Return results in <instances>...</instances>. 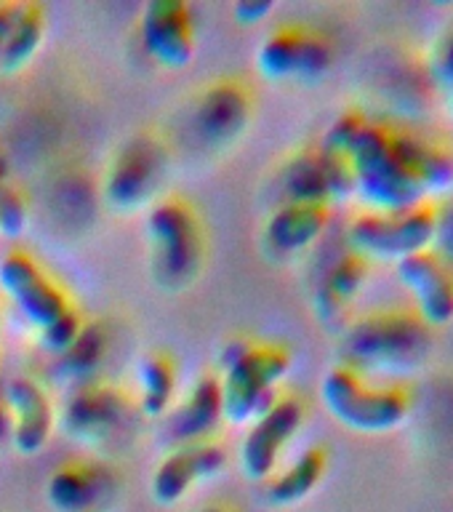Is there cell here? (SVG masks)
<instances>
[{
	"instance_id": "14",
	"label": "cell",
	"mask_w": 453,
	"mask_h": 512,
	"mask_svg": "<svg viewBox=\"0 0 453 512\" xmlns=\"http://www.w3.org/2000/svg\"><path fill=\"white\" fill-rule=\"evenodd\" d=\"M126 416V398L115 387L83 384L72 392L62 411V427L80 443H96L110 435Z\"/></svg>"
},
{
	"instance_id": "27",
	"label": "cell",
	"mask_w": 453,
	"mask_h": 512,
	"mask_svg": "<svg viewBox=\"0 0 453 512\" xmlns=\"http://www.w3.org/2000/svg\"><path fill=\"white\" fill-rule=\"evenodd\" d=\"M430 80L453 118V24L440 32L430 51Z\"/></svg>"
},
{
	"instance_id": "35",
	"label": "cell",
	"mask_w": 453,
	"mask_h": 512,
	"mask_svg": "<svg viewBox=\"0 0 453 512\" xmlns=\"http://www.w3.org/2000/svg\"><path fill=\"white\" fill-rule=\"evenodd\" d=\"M251 347H254V342H248V339H230V342H224V347L219 350V368H222V374L230 371L232 366H238L240 360L251 352Z\"/></svg>"
},
{
	"instance_id": "12",
	"label": "cell",
	"mask_w": 453,
	"mask_h": 512,
	"mask_svg": "<svg viewBox=\"0 0 453 512\" xmlns=\"http://www.w3.org/2000/svg\"><path fill=\"white\" fill-rule=\"evenodd\" d=\"M227 464V451L219 443H187L176 446L171 454L158 464L152 475V496L160 504H176L184 499L192 483L214 478Z\"/></svg>"
},
{
	"instance_id": "33",
	"label": "cell",
	"mask_w": 453,
	"mask_h": 512,
	"mask_svg": "<svg viewBox=\"0 0 453 512\" xmlns=\"http://www.w3.org/2000/svg\"><path fill=\"white\" fill-rule=\"evenodd\" d=\"M432 251L443 256L453 267V200H448L446 206L438 208V227H435V243Z\"/></svg>"
},
{
	"instance_id": "31",
	"label": "cell",
	"mask_w": 453,
	"mask_h": 512,
	"mask_svg": "<svg viewBox=\"0 0 453 512\" xmlns=\"http://www.w3.org/2000/svg\"><path fill=\"white\" fill-rule=\"evenodd\" d=\"M368 123V118L363 115V112L358 110H347L342 112L339 118L328 126L326 136H323V147H328V150L334 152H347L350 150V144L355 142V136L363 131V126Z\"/></svg>"
},
{
	"instance_id": "17",
	"label": "cell",
	"mask_w": 453,
	"mask_h": 512,
	"mask_svg": "<svg viewBox=\"0 0 453 512\" xmlns=\"http://www.w3.org/2000/svg\"><path fill=\"white\" fill-rule=\"evenodd\" d=\"M224 419L222 406V379L219 376H200L192 384L187 398L179 403L171 419H168V435L179 446L187 443H203Z\"/></svg>"
},
{
	"instance_id": "24",
	"label": "cell",
	"mask_w": 453,
	"mask_h": 512,
	"mask_svg": "<svg viewBox=\"0 0 453 512\" xmlns=\"http://www.w3.org/2000/svg\"><path fill=\"white\" fill-rule=\"evenodd\" d=\"M302 27H280L264 40L256 51V67L264 78L283 80L296 78L299 72V56H302Z\"/></svg>"
},
{
	"instance_id": "18",
	"label": "cell",
	"mask_w": 453,
	"mask_h": 512,
	"mask_svg": "<svg viewBox=\"0 0 453 512\" xmlns=\"http://www.w3.org/2000/svg\"><path fill=\"white\" fill-rule=\"evenodd\" d=\"M395 139L400 155L422 184L424 198L453 190V147L403 128H395Z\"/></svg>"
},
{
	"instance_id": "34",
	"label": "cell",
	"mask_w": 453,
	"mask_h": 512,
	"mask_svg": "<svg viewBox=\"0 0 453 512\" xmlns=\"http://www.w3.org/2000/svg\"><path fill=\"white\" fill-rule=\"evenodd\" d=\"M272 8H275L272 0H240V3L232 6V16L240 24H256L262 22L264 16H270Z\"/></svg>"
},
{
	"instance_id": "37",
	"label": "cell",
	"mask_w": 453,
	"mask_h": 512,
	"mask_svg": "<svg viewBox=\"0 0 453 512\" xmlns=\"http://www.w3.org/2000/svg\"><path fill=\"white\" fill-rule=\"evenodd\" d=\"M11 435V416H8L6 398H3V390H0V443Z\"/></svg>"
},
{
	"instance_id": "6",
	"label": "cell",
	"mask_w": 453,
	"mask_h": 512,
	"mask_svg": "<svg viewBox=\"0 0 453 512\" xmlns=\"http://www.w3.org/2000/svg\"><path fill=\"white\" fill-rule=\"evenodd\" d=\"M147 235L155 246V278L179 288L195 278L200 264V230L182 200H160L147 214Z\"/></svg>"
},
{
	"instance_id": "5",
	"label": "cell",
	"mask_w": 453,
	"mask_h": 512,
	"mask_svg": "<svg viewBox=\"0 0 453 512\" xmlns=\"http://www.w3.org/2000/svg\"><path fill=\"white\" fill-rule=\"evenodd\" d=\"M291 368V355L278 344H254L238 366L222 374L224 419L230 424L254 422L280 398L278 384Z\"/></svg>"
},
{
	"instance_id": "22",
	"label": "cell",
	"mask_w": 453,
	"mask_h": 512,
	"mask_svg": "<svg viewBox=\"0 0 453 512\" xmlns=\"http://www.w3.org/2000/svg\"><path fill=\"white\" fill-rule=\"evenodd\" d=\"M48 502L59 512H88L102 496V480L91 467H59L48 478Z\"/></svg>"
},
{
	"instance_id": "21",
	"label": "cell",
	"mask_w": 453,
	"mask_h": 512,
	"mask_svg": "<svg viewBox=\"0 0 453 512\" xmlns=\"http://www.w3.org/2000/svg\"><path fill=\"white\" fill-rule=\"evenodd\" d=\"M280 187H283L286 203H307V206H328L331 203L318 150L296 152L294 158L283 166Z\"/></svg>"
},
{
	"instance_id": "23",
	"label": "cell",
	"mask_w": 453,
	"mask_h": 512,
	"mask_svg": "<svg viewBox=\"0 0 453 512\" xmlns=\"http://www.w3.org/2000/svg\"><path fill=\"white\" fill-rule=\"evenodd\" d=\"M43 32H46L43 11L32 3H24L22 14L8 32L3 51H0V72H16L22 70L24 64H30L43 40Z\"/></svg>"
},
{
	"instance_id": "36",
	"label": "cell",
	"mask_w": 453,
	"mask_h": 512,
	"mask_svg": "<svg viewBox=\"0 0 453 512\" xmlns=\"http://www.w3.org/2000/svg\"><path fill=\"white\" fill-rule=\"evenodd\" d=\"M24 3H0V51H3V43H6L8 32L16 24L19 14H22Z\"/></svg>"
},
{
	"instance_id": "20",
	"label": "cell",
	"mask_w": 453,
	"mask_h": 512,
	"mask_svg": "<svg viewBox=\"0 0 453 512\" xmlns=\"http://www.w3.org/2000/svg\"><path fill=\"white\" fill-rule=\"evenodd\" d=\"M326 467V448H307V451H302V454L296 456L294 462L288 464L286 470L272 478V483L267 486V499H270V504H275V507L299 504L318 488V483L323 480V475H326Z\"/></svg>"
},
{
	"instance_id": "2",
	"label": "cell",
	"mask_w": 453,
	"mask_h": 512,
	"mask_svg": "<svg viewBox=\"0 0 453 512\" xmlns=\"http://www.w3.org/2000/svg\"><path fill=\"white\" fill-rule=\"evenodd\" d=\"M344 155L355 176V195L366 203L368 211L390 214L427 200L422 184L400 155L395 128L387 123L368 120Z\"/></svg>"
},
{
	"instance_id": "11",
	"label": "cell",
	"mask_w": 453,
	"mask_h": 512,
	"mask_svg": "<svg viewBox=\"0 0 453 512\" xmlns=\"http://www.w3.org/2000/svg\"><path fill=\"white\" fill-rule=\"evenodd\" d=\"M142 43L163 67L182 70L195 54L190 8L182 0H152L142 11Z\"/></svg>"
},
{
	"instance_id": "38",
	"label": "cell",
	"mask_w": 453,
	"mask_h": 512,
	"mask_svg": "<svg viewBox=\"0 0 453 512\" xmlns=\"http://www.w3.org/2000/svg\"><path fill=\"white\" fill-rule=\"evenodd\" d=\"M6 174H8L6 158H3V155H0V182H3V179H6Z\"/></svg>"
},
{
	"instance_id": "25",
	"label": "cell",
	"mask_w": 453,
	"mask_h": 512,
	"mask_svg": "<svg viewBox=\"0 0 453 512\" xmlns=\"http://www.w3.org/2000/svg\"><path fill=\"white\" fill-rule=\"evenodd\" d=\"M139 376V406L144 416L166 414L176 390V374L163 355H144L136 368Z\"/></svg>"
},
{
	"instance_id": "16",
	"label": "cell",
	"mask_w": 453,
	"mask_h": 512,
	"mask_svg": "<svg viewBox=\"0 0 453 512\" xmlns=\"http://www.w3.org/2000/svg\"><path fill=\"white\" fill-rule=\"evenodd\" d=\"M251 115V99L240 83H214L195 107V128L203 142L222 147L243 134Z\"/></svg>"
},
{
	"instance_id": "30",
	"label": "cell",
	"mask_w": 453,
	"mask_h": 512,
	"mask_svg": "<svg viewBox=\"0 0 453 512\" xmlns=\"http://www.w3.org/2000/svg\"><path fill=\"white\" fill-rule=\"evenodd\" d=\"M80 328H83V323H80L78 312L70 307V310L64 312L62 318H56L51 326H46L43 331H38L40 347L59 358V355L70 350V344L78 339Z\"/></svg>"
},
{
	"instance_id": "32",
	"label": "cell",
	"mask_w": 453,
	"mask_h": 512,
	"mask_svg": "<svg viewBox=\"0 0 453 512\" xmlns=\"http://www.w3.org/2000/svg\"><path fill=\"white\" fill-rule=\"evenodd\" d=\"M27 227V206L22 195L0 182V235L16 238Z\"/></svg>"
},
{
	"instance_id": "26",
	"label": "cell",
	"mask_w": 453,
	"mask_h": 512,
	"mask_svg": "<svg viewBox=\"0 0 453 512\" xmlns=\"http://www.w3.org/2000/svg\"><path fill=\"white\" fill-rule=\"evenodd\" d=\"M104 352H107V331L102 323H88L80 328L70 350L59 355V374L70 382H83L99 368Z\"/></svg>"
},
{
	"instance_id": "28",
	"label": "cell",
	"mask_w": 453,
	"mask_h": 512,
	"mask_svg": "<svg viewBox=\"0 0 453 512\" xmlns=\"http://www.w3.org/2000/svg\"><path fill=\"white\" fill-rule=\"evenodd\" d=\"M331 62H334V51H331V43H328L320 32L304 30L302 38V56H299V72L296 78L307 80V83H315L331 70Z\"/></svg>"
},
{
	"instance_id": "39",
	"label": "cell",
	"mask_w": 453,
	"mask_h": 512,
	"mask_svg": "<svg viewBox=\"0 0 453 512\" xmlns=\"http://www.w3.org/2000/svg\"><path fill=\"white\" fill-rule=\"evenodd\" d=\"M203 512H227V510H219V507H208V510H203Z\"/></svg>"
},
{
	"instance_id": "29",
	"label": "cell",
	"mask_w": 453,
	"mask_h": 512,
	"mask_svg": "<svg viewBox=\"0 0 453 512\" xmlns=\"http://www.w3.org/2000/svg\"><path fill=\"white\" fill-rule=\"evenodd\" d=\"M320 163H323V174H326L328 182V195L331 200H347L350 195H355V176H352V166L347 155L342 152L328 150L320 144Z\"/></svg>"
},
{
	"instance_id": "9",
	"label": "cell",
	"mask_w": 453,
	"mask_h": 512,
	"mask_svg": "<svg viewBox=\"0 0 453 512\" xmlns=\"http://www.w3.org/2000/svg\"><path fill=\"white\" fill-rule=\"evenodd\" d=\"M398 267L400 286L414 299L416 315L430 328L448 326L453 320V267L435 251L403 259Z\"/></svg>"
},
{
	"instance_id": "8",
	"label": "cell",
	"mask_w": 453,
	"mask_h": 512,
	"mask_svg": "<svg viewBox=\"0 0 453 512\" xmlns=\"http://www.w3.org/2000/svg\"><path fill=\"white\" fill-rule=\"evenodd\" d=\"M0 288L38 331L70 310L67 296L40 272L30 256L19 251L0 259Z\"/></svg>"
},
{
	"instance_id": "1",
	"label": "cell",
	"mask_w": 453,
	"mask_h": 512,
	"mask_svg": "<svg viewBox=\"0 0 453 512\" xmlns=\"http://www.w3.org/2000/svg\"><path fill=\"white\" fill-rule=\"evenodd\" d=\"M432 328L414 310H379L342 328V363L360 376L408 374L430 358Z\"/></svg>"
},
{
	"instance_id": "19",
	"label": "cell",
	"mask_w": 453,
	"mask_h": 512,
	"mask_svg": "<svg viewBox=\"0 0 453 512\" xmlns=\"http://www.w3.org/2000/svg\"><path fill=\"white\" fill-rule=\"evenodd\" d=\"M328 227V206L286 203L264 224V243L280 256L299 254L310 248Z\"/></svg>"
},
{
	"instance_id": "3",
	"label": "cell",
	"mask_w": 453,
	"mask_h": 512,
	"mask_svg": "<svg viewBox=\"0 0 453 512\" xmlns=\"http://www.w3.org/2000/svg\"><path fill=\"white\" fill-rule=\"evenodd\" d=\"M320 398L328 414L352 432L382 435L398 430L411 414V392L403 384L376 387L347 366L328 368L320 382Z\"/></svg>"
},
{
	"instance_id": "7",
	"label": "cell",
	"mask_w": 453,
	"mask_h": 512,
	"mask_svg": "<svg viewBox=\"0 0 453 512\" xmlns=\"http://www.w3.org/2000/svg\"><path fill=\"white\" fill-rule=\"evenodd\" d=\"M304 422V403L294 395H280L272 408L251 422V430L243 438L240 464L248 480L270 478L283 448L291 443Z\"/></svg>"
},
{
	"instance_id": "15",
	"label": "cell",
	"mask_w": 453,
	"mask_h": 512,
	"mask_svg": "<svg viewBox=\"0 0 453 512\" xmlns=\"http://www.w3.org/2000/svg\"><path fill=\"white\" fill-rule=\"evenodd\" d=\"M368 267L371 264L363 256L352 254V251L339 256L328 267L326 275L320 278L318 288H315V294H312V310H315V318L323 326L336 328V331H342L347 326L352 302L360 294V288L366 286Z\"/></svg>"
},
{
	"instance_id": "10",
	"label": "cell",
	"mask_w": 453,
	"mask_h": 512,
	"mask_svg": "<svg viewBox=\"0 0 453 512\" xmlns=\"http://www.w3.org/2000/svg\"><path fill=\"white\" fill-rule=\"evenodd\" d=\"M160 174H163V152L155 139L147 134L134 136L118 152L107 174V187H104L107 200L120 211L139 208L150 200L152 190L158 187Z\"/></svg>"
},
{
	"instance_id": "4",
	"label": "cell",
	"mask_w": 453,
	"mask_h": 512,
	"mask_svg": "<svg viewBox=\"0 0 453 512\" xmlns=\"http://www.w3.org/2000/svg\"><path fill=\"white\" fill-rule=\"evenodd\" d=\"M438 227V206L424 200L406 211H363L347 227L352 254L371 262L400 264L419 251H430Z\"/></svg>"
},
{
	"instance_id": "13",
	"label": "cell",
	"mask_w": 453,
	"mask_h": 512,
	"mask_svg": "<svg viewBox=\"0 0 453 512\" xmlns=\"http://www.w3.org/2000/svg\"><path fill=\"white\" fill-rule=\"evenodd\" d=\"M11 416V443L19 454H40L54 427V408L46 390L27 376H16L3 390Z\"/></svg>"
}]
</instances>
